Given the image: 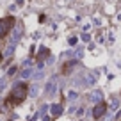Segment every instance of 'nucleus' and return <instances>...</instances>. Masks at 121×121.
<instances>
[{
    "instance_id": "obj_1",
    "label": "nucleus",
    "mask_w": 121,
    "mask_h": 121,
    "mask_svg": "<svg viewBox=\"0 0 121 121\" xmlns=\"http://www.w3.org/2000/svg\"><path fill=\"white\" fill-rule=\"evenodd\" d=\"M25 96H27V86L25 84H18L14 87V91H13V95L9 96L7 105H18V103H22L25 100Z\"/></svg>"
},
{
    "instance_id": "obj_2",
    "label": "nucleus",
    "mask_w": 121,
    "mask_h": 121,
    "mask_svg": "<svg viewBox=\"0 0 121 121\" xmlns=\"http://www.w3.org/2000/svg\"><path fill=\"white\" fill-rule=\"evenodd\" d=\"M14 23V18H5V20H0V38H4L5 34L9 32L11 25Z\"/></svg>"
},
{
    "instance_id": "obj_3",
    "label": "nucleus",
    "mask_w": 121,
    "mask_h": 121,
    "mask_svg": "<svg viewBox=\"0 0 121 121\" xmlns=\"http://www.w3.org/2000/svg\"><path fill=\"white\" fill-rule=\"evenodd\" d=\"M107 110V103L105 102H100L95 105V109H93V117H102L103 114H105Z\"/></svg>"
},
{
    "instance_id": "obj_4",
    "label": "nucleus",
    "mask_w": 121,
    "mask_h": 121,
    "mask_svg": "<svg viewBox=\"0 0 121 121\" xmlns=\"http://www.w3.org/2000/svg\"><path fill=\"white\" fill-rule=\"evenodd\" d=\"M55 89H57V82H55V80H50V82L46 84V87H45L46 95H53V93H55Z\"/></svg>"
},
{
    "instance_id": "obj_5",
    "label": "nucleus",
    "mask_w": 121,
    "mask_h": 121,
    "mask_svg": "<svg viewBox=\"0 0 121 121\" xmlns=\"http://www.w3.org/2000/svg\"><path fill=\"white\" fill-rule=\"evenodd\" d=\"M60 112H62V107H60V105H53V107H52V117L59 116Z\"/></svg>"
},
{
    "instance_id": "obj_6",
    "label": "nucleus",
    "mask_w": 121,
    "mask_h": 121,
    "mask_svg": "<svg viewBox=\"0 0 121 121\" xmlns=\"http://www.w3.org/2000/svg\"><path fill=\"white\" fill-rule=\"evenodd\" d=\"M30 73H32L30 69H25V71L22 73V77H23V78H29V77H30Z\"/></svg>"
},
{
    "instance_id": "obj_7",
    "label": "nucleus",
    "mask_w": 121,
    "mask_h": 121,
    "mask_svg": "<svg viewBox=\"0 0 121 121\" xmlns=\"http://www.w3.org/2000/svg\"><path fill=\"white\" fill-rule=\"evenodd\" d=\"M110 110H112V112L117 110V100H112V109H110Z\"/></svg>"
},
{
    "instance_id": "obj_8",
    "label": "nucleus",
    "mask_w": 121,
    "mask_h": 121,
    "mask_svg": "<svg viewBox=\"0 0 121 121\" xmlns=\"http://www.w3.org/2000/svg\"><path fill=\"white\" fill-rule=\"evenodd\" d=\"M91 100H93V102H95V100H100V93H93V95H91Z\"/></svg>"
},
{
    "instance_id": "obj_9",
    "label": "nucleus",
    "mask_w": 121,
    "mask_h": 121,
    "mask_svg": "<svg viewBox=\"0 0 121 121\" xmlns=\"http://www.w3.org/2000/svg\"><path fill=\"white\" fill-rule=\"evenodd\" d=\"M77 98V93H73V91H71V93H69V100H75Z\"/></svg>"
},
{
    "instance_id": "obj_10",
    "label": "nucleus",
    "mask_w": 121,
    "mask_h": 121,
    "mask_svg": "<svg viewBox=\"0 0 121 121\" xmlns=\"http://www.w3.org/2000/svg\"><path fill=\"white\" fill-rule=\"evenodd\" d=\"M45 121H50V117H45Z\"/></svg>"
},
{
    "instance_id": "obj_11",
    "label": "nucleus",
    "mask_w": 121,
    "mask_h": 121,
    "mask_svg": "<svg viewBox=\"0 0 121 121\" xmlns=\"http://www.w3.org/2000/svg\"><path fill=\"white\" fill-rule=\"evenodd\" d=\"M0 59H2V53H0Z\"/></svg>"
}]
</instances>
